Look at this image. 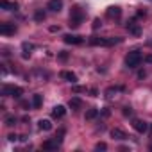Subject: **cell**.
<instances>
[{"mask_svg":"<svg viewBox=\"0 0 152 152\" xmlns=\"http://www.w3.org/2000/svg\"><path fill=\"white\" fill-rule=\"evenodd\" d=\"M68 106H70L72 109H79V107L83 106V100H81L79 97H73V99H70V102H68Z\"/></svg>","mask_w":152,"mask_h":152,"instance_id":"cell-15","label":"cell"},{"mask_svg":"<svg viewBox=\"0 0 152 152\" xmlns=\"http://www.w3.org/2000/svg\"><path fill=\"white\" fill-rule=\"evenodd\" d=\"M0 7H2V9H6V11H11V9H16L18 6H16V4H11V2H7V0H0Z\"/></svg>","mask_w":152,"mask_h":152,"instance_id":"cell-17","label":"cell"},{"mask_svg":"<svg viewBox=\"0 0 152 152\" xmlns=\"http://www.w3.org/2000/svg\"><path fill=\"white\" fill-rule=\"evenodd\" d=\"M15 32H16L15 23H2V25H0V34L9 36V34H15Z\"/></svg>","mask_w":152,"mask_h":152,"instance_id":"cell-6","label":"cell"},{"mask_svg":"<svg viewBox=\"0 0 152 152\" xmlns=\"http://www.w3.org/2000/svg\"><path fill=\"white\" fill-rule=\"evenodd\" d=\"M63 134H64V129H59V132H57V136H56V140L61 143L63 141Z\"/></svg>","mask_w":152,"mask_h":152,"instance_id":"cell-23","label":"cell"},{"mask_svg":"<svg viewBox=\"0 0 152 152\" xmlns=\"http://www.w3.org/2000/svg\"><path fill=\"white\" fill-rule=\"evenodd\" d=\"M127 31H129V34H132V36H140V34H141V27H140L136 22H131V23L127 25Z\"/></svg>","mask_w":152,"mask_h":152,"instance_id":"cell-10","label":"cell"},{"mask_svg":"<svg viewBox=\"0 0 152 152\" xmlns=\"http://www.w3.org/2000/svg\"><path fill=\"white\" fill-rule=\"evenodd\" d=\"M90 93H91V95H93V97H97V93H99V91H97V90H95V88H91V90H90Z\"/></svg>","mask_w":152,"mask_h":152,"instance_id":"cell-31","label":"cell"},{"mask_svg":"<svg viewBox=\"0 0 152 152\" xmlns=\"http://www.w3.org/2000/svg\"><path fill=\"white\" fill-rule=\"evenodd\" d=\"M47 9H50L52 13H59L63 9V0H50L48 6H47Z\"/></svg>","mask_w":152,"mask_h":152,"instance_id":"cell-8","label":"cell"},{"mask_svg":"<svg viewBox=\"0 0 152 152\" xmlns=\"http://www.w3.org/2000/svg\"><path fill=\"white\" fill-rule=\"evenodd\" d=\"M66 57H68V54H66V52H61V54H59V59H63V61H64Z\"/></svg>","mask_w":152,"mask_h":152,"instance_id":"cell-29","label":"cell"},{"mask_svg":"<svg viewBox=\"0 0 152 152\" xmlns=\"http://www.w3.org/2000/svg\"><path fill=\"white\" fill-rule=\"evenodd\" d=\"M64 115H66L64 106H56V107H54V111H52V116H54V118H63Z\"/></svg>","mask_w":152,"mask_h":152,"instance_id":"cell-14","label":"cell"},{"mask_svg":"<svg viewBox=\"0 0 152 152\" xmlns=\"http://www.w3.org/2000/svg\"><path fill=\"white\" fill-rule=\"evenodd\" d=\"M145 63H148V64H152V54H148V56H145Z\"/></svg>","mask_w":152,"mask_h":152,"instance_id":"cell-27","label":"cell"},{"mask_svg":"<svg viewBox=\"0 0 152 152\" xmlns=\"http://www.w3.org/2000/svg\"><path fill=\"white\" fill-rule=\"evenodd\" d=\"M38 127H39L41 131H50V129H52V124H50V120H39V122H38Z\"/></svg>","mask_w":152,"mask_h":152,"instance_id":"cell-18","label":"cell"},{"mask_svg":"<svg viewBox=\"0 0 152 152\" xmlns=\"http://www.w3.org/2000/svg\"><path fill=\"white\" fill-rule=\"evenodd\" d=\"M15 124H16V118L15 116H6V125L7 127H13Z\"/></svg>","mask_w":152,"mask_h":152,"instance_id":"cell-22","label":"cell"},{"mask_svg":"<svg viewBox=\"0 0 152 152\" xmlns=\"http://www.w3.org/2000/svg\"><path fill=\"white\" fill-rule=\"evenodd\" d=\"M102 115H104V116H109V115H111V111H109V109H104V111H102Z\"/></svg>","mask_w":152,"mask_h":152,"instance_id":"cell-32","label":"cell"},{"mask_svg":"<svg viewBox=\"0 0 152 152\" xmlns=\"http://www.w3.org/2000/svg\"><path fill=\"white\" fill-rule=\"evenodd\" d=\"M120 41H122V38H99V36H93L90 39L91 45H100V47H111V45L120 43Z\"/></svg>","mask_w":152,"mask_h":152,"instance_id":"cell-2","label":"cell"},{"mask_svg":"<svg viewBox=\"0 0 152 152\" xmlns=\"http://www.w3.org/2000/svg\"><path fill=\"white\" fill-rule=\"evenodd\" d=\"M95 148H97V150H106V148H107V145H106V143H97V147H95Z\"/></svg>","mask_w":152,"mask_h":152,"instance_id":"cell-25","label":"cell"},{"mask_svg":"<svg viewBox=\"0 0 152 152\" xmlns=\"http://www.w3.org/2000/svg\"><path fill=\"white\" fill-rule=\"evenodd\" d=\"M97 116H99V109L93 107V109H88L86 111V120H95Z\"/></svg>","mask_w":152,"mask_h":152,"instance_id":"cell-19","label":"cell"},{"mask_svg":"<svg viewBox=\"0 0 152 152\" xmlns=\"http://www.w3.org/2000/svg\"><path fill=\"white\" fill-rule=\"evenodd\" d=\"M61 77L66 79V81L72 83V84H73V83H77V75H75L73 72H66V70H64V72H61Z\"/></svg>","mask_w":152,"mask_h":152,"instance_id":"cell-12","label":"cell"},{"mask_svg":"<svg viewBox=\"0 0 152 152\" xmlns=\"http://www.w3.org/2000/svg\"><path fill=\"white\" fill-rule=\"evenodd\" d=\"M132 127H134V131H138V132H147V129H148V124L147 122H143V120H132Z\"/></svg>","mask_w":152,"mask_h":152,"instance_id":"cell-5","label":"cell"},{"mask_svg":"<svg viewBox=\"0 0 152 152\" xmlns=\"http://www.w3.org/2000/svg\"><path fill=\"white\" fill-rule=\"evenodd\" d=\"M141 59H143V57H141L140 50H132V52L127 54V57H125V64H127L129 68H136V66H140Z\"/></svg>","mask_w":152,"mask_h":152,"instance_id":"cell-3","label":"cell"},{"mask_svg":"<svg viewBox=\"0 0 152 152\" xmlns=\"http://www.w3.org/2000/svg\"><path fill=\"white\" fill-rule=\"evenodd\" d=\"M59 145H61V143H59V141L54 138V140H47V141H43L41 148H43V150H56Z\"/></svg>","mask_w":152,"mask_h":152,"instance_id":"cell-9","label":"cell"},{"mask_svg":"<svg viewBox=\"0 0 152 152\" xmlns=\"http://www.w3.org/2000/svg\"><path fill=\"white\" fill-rule=\"evenodd\" d=\"M124 115H125V116H131V115H132V111H131L129 107H124Z\"/></svg>","mask_w":152,"mask_h":152,"instance_id":"cell-26","label":"cell"},{"mask_svg":"<svg viewBox=\"0 0 152 152\" xmlns=\"http://www.w3.org/2000/svg\"><path fill=\"white\" fill-rule=\"evenodd\" d=\"M100 25H102V22H100V18H95V20H93V29H99Z\"/></svg>","mask_w":152,"mask_h":152,"instance_id":"cell-24","label":"cell"},{"mask_svg":"<svg viewBox=\"0 0 152 152\" xmlns=\"http://www.w3.org/2000/svg\"><path fill=\"white\" fill-rule=\"evenodd\" d=\"M73 91H75V93H81V91H84V88H81V86H73Z\"/></svg>","mask_w":152,"mask_h":152,"instance_id":"cell-28","label":"cell"},{"mask_svg":"<svg viewBox=\"0 0 152 152\" xmlns=\"http://www.w3.org/2000/svg\"><path fill=\"white\" fill-rule=\"evenodd\" d=\"M45 18H47V15H45L43 9H38V11L34 13V20H36V22H43Z\"/></svg>","mask_w":152,"mask_h":152,"instance_id":"cell-20","label":"cell"},{"mask_svg":"<svg viewBox=\"0 0 152 152\" xmlns=\"http://www.w3.org/2000/svg\"><path fill=\"white\" fill-rule=\"evenodd\" d=\"M16 138H18V136H15V134H9V136H7L9 141H16Z\"/></svg>","mask_w":152,"mask_h":152,"instance_id":"cell-30","label":"cell"},{"mask_svg":"<svg viewBox=\"0 0 152 152\" xmlns=\"http://www.w3.org/2000/svg\"><path fill=\"white\" fill-rule=\"evenodd\" d=\"M22 48H23V50H25V54H23V57H25V59H27V57H29V54H27V52H31V50H32V48H34V45H32V43H27V41H25V43H23V45H22Z\"/></svg>","mask_w":152,"mask_h":152,"instance_id":"cell-21","label":"cell"},{"mask_svg":"<svg viewBox=\"0 0 152 152\" xmlns=\"http://www.w3.org/2000/svg\"><path fill=\"white\" fill-rule=\"evenodd\" d=\"M120 15H122V9H120L118 6H111V7L107 9V16H109V18H118Z\"/></svg>","mask_w":152,"mask_h":152,"instance_id":"cell-13","label":"cell"},{"mask_svg":"<svg viewBox=\"0 0 152 152\" xmlns=\"http://www.w3.org/2000/svg\"><path fill=\"white\" fill-rule=\"evenodd\" d=\"M111 138H115V140H120V141H124V140H127V134L122 131V129H113L111 131Z\"/></svg>","mask_w":152,"mask_h":152,"instance_id":"cell-11","label":"cell"},{"mask_svg":"<svg viewBox=\"0 0 152 152\" xmlns=\"http://www.w3.org/2000/svg\"><path fill=\"white\" fill-rule=\"evenodd\" d=\"M22 93H23V90L18 88V86H4L2 88V95H6V97H16V99H20Z\"/></svg>","mask_w":152,"mask_h":152,"instance_id":"cell-4","label":"cell"},{"mask_svg":"<svg viewBox=\"0 0 152 152\" xmlns=\"http://www.w3.org/2000/svg\"><path fill=\"white\" fill-rule=\"evenodd\" d=\"M63 39H64V43H68V45H81V43H83V38H81V36H75V34H66Z\"/></svg>","mask_w":152,"mask_h":152,"instance_id":"cell-7","label":"cell"},{"mask_svg":"<svg viewBox=\"0 0 152 152\" xmlns=\"http://www.w3.org/2000/svg\"><path fill=\"white\" fill-rule=\"evenodd\" d=\"M41 104H43V97H41L39 93H36V95L32 97V107H34V109H39Z\"/></svg>","mask_w":152,"mask_h":152,"instance_id":"cell-16","label":"cell"},{"mask_svg":"<svg viewBox=\"0 0 152 152\" xmlns=\"http://www.w3.org/2000/svg\"><path fill=\"white\" fill-rule=\"evenodd\" d=\"M83 20H84V13H83V9L81 7H72V13H70V27L72 29H77L81 23H83Z\"/></svg>","mask_w":152,"mask_h":152,"instance_id":"cell-1","label":"cell"}]
</instances>
